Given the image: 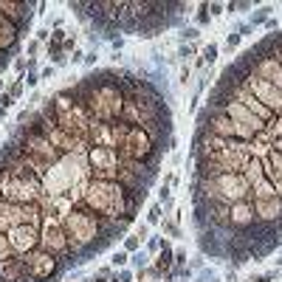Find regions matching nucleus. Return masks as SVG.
I'll use <instances>...</instances> for the list:
<instances>
[{
  "instance_id": "1",
  "label": "nucleus",
  "mask_w": 282,
  "mask_h": 282,
  "mask_svg": "<svg viewBox=\"0 0 282 282\" xmlns=\"http://www.w3.org/2000/svg\"><path fill=\"white\" fill-rule=\"evenodd\" d=\"M144 197H147V192H127L119 181H91L79 206L99 215V218L121 220L124 215L135 218Z\"/></svg>"
},
{
  "instance_id": "2",
  "label": "nucleus",
  "mask_w": 282,
  "mask_h": 282,
  "mask_svg": "<svg viewBox=\"0 0 282 282\" xmlns=\"http://www.w3.org/2000/svg\"><path fill=\"white\" fill-rule=\"evenodd\" d=\"M62 229H65V234H68L74 265L88 262V257L93 254V246L105 237V234H102V218L93 215V212H88V209H82V206H77V209L62 220Z\"/></svg>"
},
{
  "instance_id": "3",
  "label": "nucleus",
  "mask_w": 282,
  "mask_h": 282,
  "mask_svg": "<svg viewBox=\"0 0 282 282\" xmlns=\"http://www.w3.org/2000/svg\"><path fill=\"white\" fill-rule=\"evenodd\" d=\"M82 181H91L88 158L85 155H62L42 175V192L51 197H62V195H70V189L79 186Z\"/></svg>"
},
{
  "instance_id": "4",
  "label": "nucleus",
  "mask_w": 282,
  "mask_h": 282,
  "mask_svg": "<svg viewBox=\"0 0 282 282\" xmlns=\"http://www.w3.org/2000/svg\"><path fill=\"white\" fill-rule=\"evenodd\" d=\"M14 144V147L23 153V158H26L28 164H31V169H34L37 175H45L51 167H54L59 158H62V153L51 144L45 135H40L37 130H28V127H14V135L9 138Z\"/></svg>"
},
{
  "instance_id": "5",
  "label": "nucleus",
  "mask_w": 282,
  "mask_h": 282,
  "mask_svg": "<svg viewBox=\"0 0 282 282\" xmlns=\"http://www.w3.org/2000/svg\"><path fill=\"white\" fill-rule=\"evenodd\" d=\"M248 200L254 206L257 223L268 226V229H276V234H282V197L276 195V189L271 186L268 178H262L257 186H251Z\"/></svg>"
},
{
  "instance_id": "6",
  "label": "nucleus",
  "mask_w": 282,
  "mask_h": 282,
  "mask_svg": "<svg viewBox=\"0 0 282 282\" xmlns=\"http://www.w3.org/2000/svg\"><path fill=\"white\" fill-rule=\"evenodd\" d=\"M116 153H119V158H127V161L147 164L155 175H158V161H161V153H158V147L153 144V138H150L141 127L130 124V130L124 133V138H121V144L116 147Z\"/></svg>"
},
{
  "instance_id": "7",
  "label": "nucleus",
  "mask_w": 282,
  "mask_h": 282,
  "mask_svg": "<svg viewBox=\"0 0 282 282\" xmlns=\"http://www.w3.org/2000/svg\"><path fill=\"white\" fill-rule=\"evenodd\" d=\"M40 195H42V178L28 181V178H17V175H9V172L0 175V197L6 203L28 206V203H34Z\"/></svg>"
},
{
  "instance_id": "8",
  "label": "nucleus",
  "mask_w": 282,
  "mask_h": 282,
  "mask_svg": "<svg viewBox=\"0 0 282 282\" xmlns=\"http://www.w3.org/2000/svg\"><path fill=\"white\" fill-rule=\"evenodd\" d=\"M23 262H26V271L34 282H59V276L68 271L65 260H59V257H54V254H48V251H42V248L28 251L26 257H23Z\"/></svg>"
},
{
  "instance_id": "9",
  "label": "nucleus",
  "mask_w": 282,
  "mask_h": 282,
  "mask_svg": "<svg viewBox=\"0 0 282 282\" xmlns=\"http://www.w3.org/2000/svg\"><path fill=\"white\" fill-rule=\"evenodd\" d=\"M40 248L42 251L54 254L59 260H65V265H74V257H70V243H68V234L62 229V220L56 218H42L40 226Z\"/></svg>"
},
{
  "instance_id": "10",
  "label": "nucleus",
  "mask_w": 282,
  "mask_h": 282,
  "mask_svg": "<svg viewBox=\"0 0 282 282\" xmlns=\"http://www.w3.org/2000/svg\"><path fill=\"white\" fill-rule=\"evenodd\" d=\"M85 158L91 181H119V153L113 147H88Z\"/></svg>"
},
{
  "instance_id": "11",
  "label": "nucleus",
  "mask_w": 282,
  "mask_h": 282,
  "mask_svg": "<svg viewBox=\"0 0 282 282\" xmlns=\"http://www.w3.org/2000/svg\"><path fill=\"white\" fill-rule=\"evenodd\" d=\"M153 181H155V172L147 164L119 158V183L127 192H147Z\"/></svg>"
},
{
  "instance_id": "12",
  "label": "nucleus",
  "mask_w": 282,
  "mask_h": 282,
  "mask_svg": "<svg viewBox=\"0 0 282 282\" xmlns=\"http://www.w3.org/2000/svg\"><path fill=\"white\" fill-rule=\"evenodd\" d=\"M243 85H246L248 91L254 93V99L260 102V105H265L268 110L274 113V116H282V93L276 91L274 85L268 82V79H262L260 74H248L246 79H243Z\"/></svg>"
},
{
  "instance_id": "13",
  "label": "nucleus",
  "mask_w": 282,
  "mask_h": 282,
  "mask_svg": "<svg viewBox=\"0 0 282 282\" xmlns=\"http://www.w3.org/2000/svg\"><path fill=\"white\" fill-rule=\"evenodd\" d=\"M91 113L85 110L82 105H77V107H70V110H65V113H56V124L62 127L68 135H74L77 141H85L88 144V130H91Z\"/></svg>"
},
{
  "instance_id": "14",
  "label": "nucleus",
  "mask_w": 282,
  "mask_h": 282,
  "mask_svg": "<svg viewBox=\"0 0 282 282\" xmlns=\"http://www.w3.org/2000/svg\"><path fill=\"white\" fill-rule=\"evenodd\" d=\"M254 229H260L257 223V215H254V206L251 200H240V203H232L229 206V232L234 234H246V237H254Z\"/></svg>"
},
{
  "instance_id": "15",
  "label": "nucleus",
  "mask_w": 282,
  "mask_h": 282,
  "mask_svg": "<svg viewBox=\"0 0 282 282\" xmlns=\"http://www.w3.org/2000/svg\"><path fill=\"white\" fill-rule=\"evenodd\" d=\"M6 237H9V246H12V254H17V257H26L28 251L40 248V229L31 223L12 226L6 232Z\"/></svg>"
},
{
  "instance_id": "16",
  "label": "nucleus",
  "mask_w": 282,
  "mask_h": 282,
  "mask_svg": "<svg viewBox=\"0 0 282 282\" xmlns=\"http://www.w3.org/2000/svg\"><path fill=\"white\" fill-rule=\"evenodd\" d=\"M31 9H34V3H28V0H0V14L20 34H28V26H31V17H34Z\"/></svg>"
},
{
  "instance_id": "17",
  "label": "nucleus",
  "mask_w": 282,
  "mask_h": 282,
  "mask_svg": "<svg viewBox=\"0 0 282 282\" xmlns=\"http://www.w3.org/2000/svg\"><path fill=\"white\" fill-rule=\"evenodd\" d=\"M220 110L229 116L232 121H237V124H243V127H248V130H254V133H260V130H265V121H260L257 116H254L248 107H243L240 102H234V99H226L223 102V107Z\"/></svg>"
},
{
  "instance_id": "18",
  "label": "nucleus",
  "mask_w": 282,
  "mask_h": 282,
  "mask_svg": "<svg viewBox=\"0 0 282 282\" xmlns=\"http://www.w3.org/2000/svg\"><path fill=\"white\" fill-rule=\"evenodd\" d=\"M254 74H260L262 79H268V82L282 93V65L276 62L274 56H260V59L254 62Z\"/></svg>"
},
{
  "instance_id": "19",
  "label": "nucleus",
  "mask_w": 282,
  "mask_h": 282,
  "mask_svg": "<svg viewBox=\"0 0 282 282\" xmlns=\"http://www.w3.org/2000/svg\"><path fill=\"white\" fill-rule=\"evenodd\" d=\"M88 147H113V121H91Z\"/></svg>"
},
{
  "instance_id": "20",
  "label": "nucleus",
  "mask_w": 282,
  "mask_h": 282,
  "mask_svg": "<svg viewBox=\"0 0 282 282\" xmlns=\"http://www.w3.org/2000/svg\"><path fill=\"white\" fill-rule=\"evenodd\" d=\"M0 276H3L6 282H34L31 276H28L23 257H17V254H12V257L0 265Z\"/></svg>"
},
{
  "instance_id": "21",
  "label": "nucleus",
  "mask_w": 282,
  "mask_h": 282,
  "mask_svg": "<svg viewBox=\"0 0 282 282\" xmlns=\"http://www.w3.org/2000/svg\"><path fill=\"white\" fill-rule=\"evenodd\" d=\"M20 31L12 26V23L0 14V56H6V54H14L17 51V45H20Z\"/></svg>"
},
{
  "instance_id": "22",
  "label": "nucleus",
  "mask_w": 282,
  "mask_h": 282,
  "mask_svg": "<svg viewBox=\"0 0 282 282\" xmlns=\"http://www.w3.org/2000/svg\"><path fill=\"white\" fill-rule=\"evenodd\" d=\"M153 265L158 268V271H161L164 276L169 274V271H172V265H175V251H172V246H169L167 240L161 237V251L155 254L153 257Z\"/></svg>"
},
{
  "instance_id": "23",
  "label": "nucleus",
  "mask_w": 282,
  "mask_h": 282,
  "mask_svg": "<svg viewBox=\"0 0 282 282\" xmlns=\"http://www.w3.org/2000/svg\"><path fill=\"white\" fill-rule=\"evenodd\" d=\"M243 178L248 181V186H257V183L265 178V169H262V158L251 155V161L246 164V169H243Z\"/></svg>"
},
{
  "instance_id": "24",
  "label": "nucleus",
  "mask_w": 282,
  "mask_h": 282,
  "mask_svg": "<svg viewBox=\"0 0 282 282\" xmlns=\"http://www.w3.org/2000/svg\"><path fill=\"white\" fill-rule=\"evenodd\" d=\"M158 226H161V237H164V234H167V237H175V240L183 237V229L178 223H172V220H161Z\"/></svg>"
},
{
  "instance_id": "25",
  "label": "nucleus",
  "mask_w": 282,
  "mask_h": 282,
  "mask_svg": "<svg viewBox=\"0 0 282 282\" xmlns=\"http://www.w3.org/2000/svg\"><path fill=\"white\" fill-rule=\"evenodd\" d=\"M271 12H274V6H262V9H257V12L251 14V20H248V26H260V23H265L268 17H271Z\"/></svg>"
},
{
  "instance_id": "26",
  "label": "nucleus",
  "mask_w": 282,
  "mask_h": 282,
  "mask_svg": "<svg viewBox=\"0 0 282 282\" xmlns=\"http://www.w3.org/2000/svg\"><path fill=\"white\" fill-rule=\"evenodd\" d=\"M23 88H26V79H23V77H17V79H14V82L9 85V88H6L9 99H12V102H17V99L23 96Z\"/></svg>"
},
{
  "instance_id": "27",
  "label": "nucleus",
  "mask_w": 282,
  "mask_h": 282,
  "mask_svg": "<svg viewBox=\"0 0 282 282\" xmlns=\"http://www.w3.org/2000/svg\"><path fill=\"white\" fill-rule=\"evenodd\" d=\"M141 246H144V240H141L138 234H127V237H124V251H127V254L141 251Z\"/></svg>"
},
{
  "instance_id": "28",
  "label": "nucleus",
  "mask_w": 282,
  "mask_h": 282,
  "mask_svg": "<svg viewBox=\"0 0 282 282\" xmlns=\"http://www.w3.org/2000/svg\"><path fill=\"white\" fill-rule=\"evenodd\" d=\"M161 212H164L161 203H153V206L147 209V220H144V223H147V226H158V223H161V218H164Z\"/></svg>"
},
{
  "instance_id": "29",
  "label": "nucleus",
  "mask_w": 282,
  "mask_h": 282,
  "mask_svg": "<svg viewBox=\"0 0 282 282\" xmlns=\"http://www.w3.org/2000/svg\"><path fill=\"white\" fill-rule=\"evenodd\" d=\"M130 262H133L135 271H141V268L150 265V254L147 251H135V254H130Z\"/></svg>"
},
{
  "instance_id": "30",
  "label": "nucleus",
  "mask_w": 282,
  "mask_h": 282,
  "mask_svg": "<svg viewBox=\"0 0 282 282\" xmlns=\"http://www.w3.org/2000/svg\"><path fill=\"white\" fill-rule=\"evenodd\" d=\"M215 59H218V45H215V42H209V45H206V48H203V56H200V62H215Z\"/></svg>"
},
{
  "instance_id": "31",
  "label": "nucleus",
  "mask_w": 282,
  "mask_h": 282,
  "mask_svg": "<svg viewBox=\"0 0 282 282\" xmlns=\"http://www.w3.org/2000/svg\"><path fill=\"white\" fill-rule=\"evenodd\" d=\"M12 257V246H9V237L6 234H0V265Z\"/></svg>"
},
{
  "instance_id": "32",
  "label": "nucleus",
  "mask_w": 282,
  "mask_h": 282,
  "mask_svg": "<svg viewBox=\"0 0 282 282\" xmlns=\"http://www.w3.org/2000/svg\"><path fill=\"white\" fill-rule=\"evenodd\" d=\"M127 262H130V254H127V251H124V248H121V251H116V254H113V260H110V265H113V268H124V265H127Z\"/></svg>"
},
{
  "instance_id": "33",
  "label": "nucleus",
  "mask_w": 282,
  "mask_h": 282,
  "mask_svg": "<svg viewBox=\"0 0 282 282\" xmlns=\"http://www.w3.org/2000/svg\"><path fill=\"white\" fill-rule=\"evenodd\" d=\"M144 248H147V254H158L161 251V237H147V243H144Z\"/></svg>"
},
{
  "instance_id": "34",
  "label": "nucleus",
  "mask_w": 282,
  "mask_h": 282,
  "mask_svg": "<svg viewBox=\"0 0 282 282\" xmlns=\"http://www.w3.org/2000/svg\"><path fill=\"white\" fill-rule=\"evenodd\" d=\"M40 51H42V42L37 40V37H34V40H28V45H26V54L31 56V59H34V56L40 54Z\"/></svg>"
},
{
  "instance_id": "35",
  "label": "nucleus",
  "mask_w": 282,
  "mask_h": 282,
  "mask_svg": "<svg viewBox=\"0 0 282 282\" xmlns=\"http://www.w3.org/2000/svg\"><path fill=\"white\" fill-rule=\"evenodd\" d=\"M197 23L200 26H209L212 17H209V3H200V12H197Z\"/></svg>"
},
{
  "instance_id": "36",
  "label": "nucleus",
  "mask_w": 282,
  "mask_h": 282,
  "mask_svg": "<svg viewBox=\"0 0 282 282\" xmlns=\"http://www.w3.org/2000/svg\"><path fill=\"white\" fill-rule=\"evenodd\" d=\"M93 279H96V282H110V279H113V268H110V265H107V268H99Z\"/></svg>"
},
{
  "instance_id": "37",
  "label": "nucleus",
  "mask_w": 282,
  "mask_h": 282,
  "mask_svg": "<svg viewBox=\"0 0 282 282\" xmlns=\"http://www.w3.org/2000/svg\"><path fill=\"white\" fill-rule=\"evenodd\" d=\"M181 40H189V42L200 40V28H183V31H181Z\"/></svg>"
},
{
  "instance_id": "38",
  "label": "nucleus",
  "mask_w": 282,
  "mask_h": 282,
  "mask_svg": "<svg viewBox=\"0 0 282 282\" xmlns=\"http://www.w3.org/2000/svg\"><path fill=\"white\" fill-rule=\"evenodd\" d=\"M195 51H197V45H181L178 56H181V59H189V56H195Z\"/></svg>"
},
{
  "instance_id": "39",
  "label": "nucleus",
  "mask_w": 282,
  "mask_h": 282,
  "mask_svg": "<svg viewBox=\"0 0 282 282\" xmlns=\"http://www.w3.org/2000/svg\"><path fill=\"white\" fill-rule=\"evenodd\" d=\"M240 40H243V37H240L237 31H232V34L226 37V48H229V51H232V48H237V45H240Z\"/></svg>"
},
{
  "instance_id": "40",
  "label": "nucleus",
  "mask_w": 282,
  "mask_h": 282,
  "mask_svg": "<svg viewBox=\"0 0 282 282\" xmlns=\"http://www.w3.org/2000/svg\"><path fill=\"white\" fill-rule=\"evenodd\" d=\"M169 195H172V192H169V183L167 181H164L161 183V186H158V203H164V200H167V197Z\"/></svg>"
},
{
  "instance_id": "41",
  "label": "nucleus",
  "mask_w": 282,
  "mask_h": 282,
  "mask_svg": "<svg viewBox=\"0 0 282 282\" xmlns=\"http://www.w3.org/2000/svg\"><path fill=\"white\" fill-rule=\"evenodd\" d=\"M181 85H189L192 82V70H189V65H183L181 68V79H178Z\"/></svg>"
},
{
  "instance_id": "42",
  "label": "nucleus",
  "mask_w": 282,
  "mask_h": 282,
  "mask_svg": "<svg viewBox=\"0 0 282 282\" xmlns=\"http://www.w3.org/2000/svg\"><path fill=\"white\" fill-rule=\"evenodd\" d=\"M223 12H226V6H220V3H209V17H220Z\"/></svg>"
},
{
  "instance_id": "43",
  "label": "nucleus",
  "mask_w": 282,
  "mask_h": 282,
  "mask_svg": "<svg viewBox=\"0 0 282 282\" xmlns=\"http://www.w3.org/2000/svg\"><path fill=\"white\" fill-rule=\"evenodd\" d=\"M175 265H186V248H175Z\"/></svg>"
},
{
  "instance_id": "44",
  "label": "nucleus",
  "mask_w": 282,
  "mask_h": 282,
  "mask_svg": "<svg viewBox=\"0 0 282 282\" xmlns=\"http://www.w3.org/2000/svg\"><path fill=\"white\" fill-rule=\"evenodd\" d=\"M62 51H65V54H68V51H77V40H74V37H65Z\"/></svg>"
},
{
  "instance_id": "45",
  "label": "nucleus",
  "mask_w": 282,
  "mask_h": 282,
  "mask_svg": "<svg viewBox=\"0 0 282 282\" xmlns=\"http://www.w3.org/2000/svg\"><path fill=\"white\" fill-rule=\"evenodd\" d=\"M23 79H26V85H31V88H34V85L40 82V74H34V70H28V74H26Z\"/></svg>"
},
{
  "instance_id": "46",
  "label": "nucleus",
  "mask_w": 282,
  "mask_h": 282,
  "mask_svg": "<svg viewBox=\"0 0 282 282\" xmlns=\"http://www.w3.org/2000/svg\"><path fill=\"white\" fill-rule=\"evenodd\" d=\"M133 271H119V274H116V279H119V282H133Z\"/></svg>"
},
{
  "instance_id": "47",
  "label": "nucleus",
  "mask_w": 282,
  "mask_h": 282,
  "mask_svg": "<svg viewBox=\"0 0 282 282\" xmlns=\"http://www.w3.org/2000/svg\"><path fill=\"white\" fill-rule=\"evenodd\" d=\"M147 232H150V226H147V223H141L138 229H135V234H138V237L144 240V243H147Z\"/></svg>"
},
{
  "instance_id": "48",
  "label": "nucleus",
  "mask_w": 282,
  "mask_h": 282,
  "mask_svg": "<svg viewBox=\"0 0 282 282\" xmlns=\"http://www.w3.org/2000/svg\"><path fill=\"white\" fill-rule=\"evenodd\" d=\"M274 279H276V271H268V274L257 276V282H274Z\"/></svg>"
},
{
  "instance_id": "49",
  "label": "nucleus",
  "mask_w": 282,
  "mask_h": 282,
  "mask_svg": "<svg viewBox=\"0 0 282 282\" xmlns=\"http://www.w3.org/2000/svg\"><path fill=\"white\" fill-rule=\"evenodd\" d=\"M37 40H40V42L51 40V31H48V28H40V31H37Z\"/></svg>"
},
{
  "instance_id": "50",
  "label": "nucleus",
  "mask_w": 282,
  "mask_h": 282,
  "mask_svg": "<svg viewBox=\"0 0 282 282\" xmlns=\"http://www.w3.org/2000/svg\"><path fill=\"white\" fill-rule=\"evenodd\" d=\"M161 209L164 212H172V209H175V200H172V197H167V200L161 203Z\"/></svg>"
},
{
  "instance_id": "51",
  "label": "nucleus",
  "mask_w": 282,
  "mask_h": 282,
  "mask_svg": "<svg viewBox=\"0 0 282 282\" xmlns=\"http://www.w3.org/2000/svg\"><path fill=\"white\" fill-rule=\"evenodd\" d=\"M85 65H96V51H91V54L85 56Z\"/></svg>"
},
{
  "instance_id": "52",
  "label": "nucleus",
  "mask_w": 282,
  "mask_h": 282,
  "mask_svg": "<svg viewBox=\"0 0 282 282\" xmlns=\"http://www.w3.org/2000/svg\"><path fill=\"white\" fill-rule=\"evenodd\" d=\"M40 79H54V68H45V70L40 74Z\"/></svg>"
},
{
  "instance_id": "53",
  "label": "nucleus",
  "mask_w": 282,
  "mask_h": 282,
  "mask_svg": "<svg viewBox=\"0 0 282 282\" xmlns=\"http://www.w3.org/2000/svg\"><path fill=\"white\" fill-rule=\"evenodd\" d=\"M82 59H85V54H82V51H74V56H70V62H82Z\"/></svg>"
},
{
  "instance_id": "54",
  "label": "nucleus",
  "mask_w": 282,
  "mask_h": 282,
  "mask_svg": "<svg viewBox=\"0 0 282 282\" xmlns=\"http://www.w3.org/2000/svg\"><path fill=\"white\" fill-rule=\"evenodd\" d=\"M121 45H124V40H121V37H113V48L121 51Z\"/></svg>"
},
{
  "instance_id": "55",
  "label": "nucleus",
  "mask_w": 282,
  "mask_h": 282,
  "mask_svg": "<svg viewBox=\"0 0 282 282\" xmlns=\"http://www.w3.org/2000/svg\"><path fill=\"white\" fill-rule=\"evenodd\" d=\"M209 282H220V279H218V276H209Z\"/></svg>"
},
{
  "instance_id": "56",
  "label": "nucleus",
  "mask_w": 282,
  "mask_h": 282,
  "mask_svg": "<svg viewBox=\"0 0 282 282\" xmlns=\"http://www.w3.org/2000/svg\"><path fill=\"white\" fill-rule=\"evenodd\" d=\"M276 265H279V268H282V257H279V260H276Z\"/></svg>"
},
{
  "instance_id": "57",
  "label": "nucleus",
  "mask_w": 282,
  "mask_h": 282,
  "mask_svg": "<svg viewBox=\"0 0 282 282\" xmlns=\"http://www.w3.org/2000/svg\"><path fill=\"white\" fill-rule=\"evenodd\" d=\"M246 282H257V276H251V279H246Z\"/></svg>"
},
{
  "instance_id": "58",
  "label": "nucleus",
  "mask_w": 282,
  "mask_h": 282,
  "mask_svg": "<svg viewBox=\"0 0 282 282\" xmlns=\"http://www.w3.org/2000/svg\"><path fill=\"white\" fill-rule=\"evenodd\" d=\"M85 282H96V279H85Z\"/></svg>"
},
{
  "instance_id": "59",
  "label": "nucleus",
  "mask_w": 282,
  "mask_h": 282,
  "mask_svg": "<svg viewBox=\"0 0 282 282\" xmlns=\"http://www.w3.org/2000/svg\"><path fill=\"white\" fill-rule=\"evenodd\" d=\"M279 279H282V274H279Z\"/></svg>"
}]
</instances>
